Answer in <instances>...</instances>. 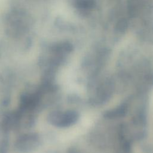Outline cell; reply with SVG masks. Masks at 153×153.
Here are the masks:
<instances>
[{"instance_id":"cell-1","label":"cell","mask_w":153,"mask_h":153,"mask_svg":"<svg viewBox=\"0 0 153 153\" xmlns=\"http://www.w3.org/2000/svg\"><path fill=\"white\" fill-rule=\"evenodd\" d=\"M78 120V114L74 111H55L47 116V121L57 127H68L75 124Z\"/></svg>"},{"instance_id":"cell-2","label":"cell","mask_w":153,"mask_h":153,"mask_svg":"<svg viewBox=\"0 0 153 153\" xmlns=\"http://www.w3.org/2000/svg\"><path fill=\"white\" fill-rule=\"evenodd\" d=\"M39 144V136L36 133H29L21 136L17 139L15 148L20 153H28L36 149Z\"/></svg>"}]
</instances>
